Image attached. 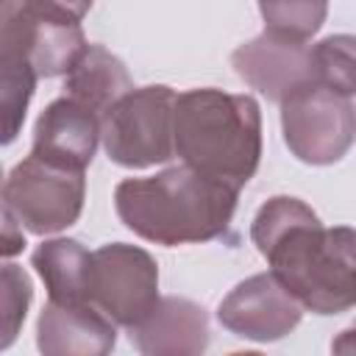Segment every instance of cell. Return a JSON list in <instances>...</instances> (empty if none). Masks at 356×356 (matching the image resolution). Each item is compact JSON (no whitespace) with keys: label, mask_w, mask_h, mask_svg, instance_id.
<instances>
[{"label":"cell","mask_w":356,"mask_h":356,"mask_svg":"<svg viewBox=\"0 0 356 356\" xmlns=\"http://www.w3.org/2000/svg\"><path fill=\"white\" fill-rule=\"evenodd\" d=\"M331 350H334V353H356V325H353V328H345V331L331 342Z\"/></svg>","instance_id":"7402d4cb"},{"label":"cell","mask_w":356,"mask_h":356,"mask_svg":"<svg viewBox=\"0 0 356 356\" xmlns=\"http://www.w3.org/2000/svg\"><path fill=\"white\" fill-rule=\"evenodd\" d=\"M231 67L273 103H284L298 89L317 83L309 39H292L267 28L231 53Z\"/></svg>","instance_id":"30bf717a"},{"label":"cell","mask_w":356,"mask_h":356,"mask_svg":"<svg viewBox=\"0 0 356 356\" xmlns=\"http://www.w3.org/2000/svg\"><path fill=\"white\" fill-rule=\"evenodd\" d=\"M209 314L189 298H161L131 328V342L145 356H197L209 348Z\"/></svg>","instance_id":"4fadbf2b"},{"label":"cell","mask_w":356,"mask_h":356,"mask_svg":"<svg viewBox=\"0 0 356 356\" xmlns=\"http://www.w3.org/2000/svg\"><path fill=\"white\" fill-rule=\"evenodd\" d=\"M0 284H3V295H0V350L11 348V342L17 339L22 323H25V314H28V306H31V298H33V286H31V278L22 267L17 264H3V273H0Z\"/></svg>","instance_id":"d6986e66"},{"label":"cell","mask_w":356,"mask_h":356,"mask_svg":"<svg viewBox=\"0 0 356 356\" xmlns=\"http://www.w3.org/2000/svg\"><path fill=\"white\" fill-rule=\"evenodd\" d=\"M136 89L128 67L103 44H86L78 61L64 75V95L92 108L100 120L131 92Z\"/></svg>","instance_id":"5bb4252c"},{"label":"cell","mask_w":356,"mask_h":356,"mask_svg":"<svg viewBox=\"0 0 356 356\" xmlns=\"http://www.w3.org/2000/svg\"><path fill=\"white\" fill-rule=\"evenodd\" d=\"M83 172L47 164L33 153L17 161L3 181V211L14 214L17 222L36 236L75 225L83 211Z\"/></svg>","instance_id":"5b68a950"},{"label":"cell","mask_w":356,"mask_h":356,"mask_svg":"<svg viewBox=\"0 0 356 356\" xmlns=\"http://www.w3.org/2000/svg\"><path fill=\"white\" fill-rule=\"evenodd\" d=\"M81 22H56L33 14L22 0L3 3L0 53H14L31 61L39 78L67 75L86 47Z\"/></svg>","instance_id":"9c48e42d"},{"label":"cell","mask_w":356,"mask_h":356,"mask_svg":"<svg viewBox=\"0 0 356 356\" xmlns=\"http://www.w3.org/2000/svg\"><path fill=\"white\" fill-rule=\"evenodd\" d=\"M89 300L103 309L117 325H139L161 300L156 259L128 242H111L92 253Z\"/></svg>","instance_id":"52a82bcc"},{"label":"cell","mask_w":356,"mask_h":356,"mask_svg":"<svg viewBox=\"0 0 356 356\" xmlns=\"http://www.w3.org/2000/svg\"><path fill=\"white\" fill-rule=\"evenodd\" d=\"M175 97L164 83L131 89L100 120L106 156L128 170L170 161L175 156Z\"/></svg>","instance_id":"277c9868"},{"label":"cell","mask_w":356,"mask_h":356,"mask_svg":"<svg viewBox=\"0 0 356 356\" xmlns=\"http://www.w3.org/2000/svg\"><path fill=\"white\" fill-rule=\"evenodd\" d=\"M281 131L298 161L337 164L356 142V106L345 95L309 83L281 103Z\"/></svg>","instance_id":"8992f818"},{"label":"cell","mask_w":356,"mask_h":356,"mask_svg":"<svg viewBox=\"0 0 356 356\" xmlns=\"http://www.w3.org/2000/svg\"><path fill=\"white\" fill-rule=\"evenodd\" d=\"M175 156L242 189L261 161V108L256 97L214 86L181 92L175 97Z\"/></svg>","instance_id":"3957f363"},{"label":"cell","mask_w":356,"mask_h":356,"mask_svg":"<svg viewBox=\"0 0 356 356\" xmlns=\"http://www.w3.org/2000/svg\"><path fill=\"white\" fill-rule=\"evenodd\" d=\"M97 142H103L100 117L64 95L47 103L44 111L39 114L33 125L31 153L47 164L83 172L95 159Z\"/></svg>","instance_id":"8fae6325"},{"label":"cell","mask_w":356,"mask_h":356,"mask_svg":"<svg viewBox=\"0 0 356 356\" xmlns=\"http://www.w3.org/2000/svg\"><path fill=\"white\" fill-rule=\"evenodd\" d=\"M117 345V323L92 300L42 306L36 320V348L44 356H106Z\"/></svg>","instance_id":"7c38bea8"},{"label":"cell","mask_w":356,"mask_h":356,"mask_svg":"<svg viewBox=\"0 0 356 356\" xmlns=\"http://www.w3.org/2000/svg\"><path fill=\"white\" fill-rule=\"evenodd\" d=\"M250 239L278 281L314 314L356 306V228H325L300 197H270L250 222Z\"/></svg>","instance_id":"6da1fadb"},{"label":"cell","mask_w":356,"mask_h":356,"mask_svg":"<svg viewBox=\"0 0 356 356\" xmlns=\"http://www.w3.org/2000/svg\"><path fill=\"white\" fill-rule=\"evenodd\" d=\"M314 78L320 86L356 97V33H331L312 47Z\"/></svg>","instance_id":"e0dca14e"},{"label":"cell","mask_w":356,"mask_h":356,"mask_svg":"<svg viewBox=\"0 0 356 356\" xmlns=\"http://www.w3.org/2000/svg\"><path fill=\"white\" fill-rule=\"evenodd\" d=\"M25 248V236H22V225L17 222L14 214L3 211V236H0V253L8 259L14 253H19Z\"/></svg>","instance_id":"44dd1931"},{"label":"cell","mask_w":356,"mask_h":356,"mask_svg":"<svg viewBox=\"0 0 356 356\" xmlns=\"http://www.w3.org/2000/svg\"><path fill=\"white\" fill-rule=\"evenodd\" d=\"M33 14L56 22H81L95 0H22Z\"/></svg>","instance_id":"ffe728a7"},{"label":"cell","mask_w":356,"mask_h":356,"mask_svg":"<svg viewBox=\"0 0 356 356\" xmlns=\"http://www.w3.org/2000/svg\"><path fill=\"white\" fill-rule=\"evenodd\" d=\"M259 11L267 31L312 39L328 17V0H259Z\"/></svg>","instance_id":"ac0fdd59"},{"label":"cell","mask_w":356,"mask_h":356,"mask_svg":"<svg viewBox=\"0 0 356 356\" xmlns=\"http://www.w3.org/2000/svg\"><path fill=\"white\" fill-rule=\"evenodd\" d=\"M239 186L189 164L147 178H125L114 189L120 222L136 236L178 248L222 236L231 228Z\"/></svg>","instance_id":"7a4b0ae2"},{"label":"cell","mask_w":356,"mask_h":356,"mask_svg":"<svg viewBox=\"0 0 356 356\" xmlns=\"http://www.w3.org/2000/svg\"><path fill=\"white\" fill-rule=\"evenodd\" d=\"M31 264L39 273L47 298L58 303L89 300V270L92 253L78 239H47L31 253Z\"/></svg>","instance_id":"9a60e30c"},{"label":"cell","mask_w":356,"mask_h":356,"mask_svg":"<svg viewBox=\"0 0 356 356\" xmlns=\"http://www.w3.org/2000/svg\"><path fill=\"white\" fill-rule=\"evenodd\" d=\"M36 70L31 61L14 53H0V117H3V145H11L25 122L28 103L36 89Z\"/></svg>","instance_id":"2e32d148"},{"label":"cell","mask_w":356,"mask_h":356,"mask_svg":"<svg viewBox=\"0 0 356 356\" xmlns=\"http://www.w3.org/2000/svg\"><path fill=\"white\" fill-rule=\"evenodd\" d=\"M300 317V300L278 281L273 270L239 281L217 309L222 328L250 342H278L298 328Z\"/></svg>","instance_id":"ba28073f"}]
</instances>
